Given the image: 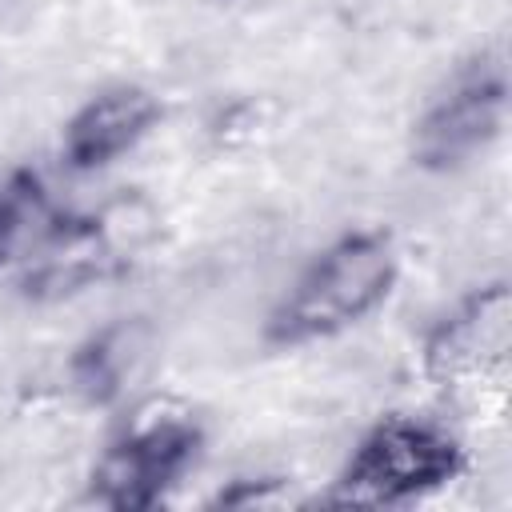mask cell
<instances>
[{
	"label": "cell",
	"instance_id": "6da1fadb",
	"mask_svg": "<svg viewBox=\"0 0 512 512\" xmlns=\"http://www.w3.org/2000/svg\"><path fill=\"white\" fill-rule=\"evenodd\" d=\"M400 252L384 228H348L328 240L280 292L264 320L272 348H304L364 324L396 288Z\"/></svg>",
	"mask_w": 512,
	"mask_h": 512
},
{
	"label": "cell",
	"instance_id": "7a4b0ae2",
	"mask_svg": "<svg viewBox=\"0 0 512 512\" xmlns=\"http://www.w3.org/2000/svg\"><path fill=\"white\" fill-rule=\"evenodd\" d=\"M160 236V212L148 196L124 192L92 208L52 216L20 256V292L40 304L72 300L136 272Z\"/></svg>",
	"mask_w": 512,
	"mask_h": 512
},
{
	"label": "cell",
	"instance_id": "3957f363",
	"mask_svg": "<svg viewBox=\"0 0 512 512\" xmlns=\"http://www.w3.org/2000/svg\"><path fill=\"white\" fill-rule=\"evenodd\" d=\"M464 444L416 416L376 420L348 452L340 476L332 480L336 504H412L448 488L464 472Z\"/></svg>",
	"mask_w": 512,
	"mask_h": 512
},
{
	"label": "cell",
	"instance_id": "277c9868",
	"mask_svg": "<svg viewBox=\"0 0 512 512\" xmlns=\"http://www.w3.org/2000/svg\"><path fill=\"white\" fill-rule=\"evenodd\" d=\"M200 452L204 428L192 412L144 408L96 456L88 500L108 512H152L196 468Z\"/></svg>",
	"mask_w": 512,
	"mask_h": 512
},
{
	"label": "cell",
	"instance_id": "5b68a950",
	"mask_svg": "<svg viewBox=\"0 0 512 512\" xmlns=\"http://www.w3.org/2000/svg\"><path fill=\"white\" fill-rule=\"evenodd\" d=\"M508 120V64L500 48H480L444 76L412 124V164L424 172H456L484 156Z\"/></svg>",
	"mask_w": 512,
	"mask_h": 512
},
{
	"label": "cell",
	"instance_id": "8992f818",
	"mask_svg": "<svg viewBox=\"0 0 512 512\" xmlns=\"http://www.w3.org/2000/svg\"><path fill=\"white\" fill-rule=\"evenodd\" d=\"M512 352V300L508 284L492 280L468 292L452 312H444L420 348L424 376L444 396H484L500 392L508 380Z\"/></svg>",
	"mask_w": 512,
	"mask_h": 512
},
{
	"label": "cell",
	"instance_id": "52a82bcc",
	"mask_svg": "<svg viewBox=\"0 0 512 512\" xmlns=\"http://www.w3.org/2000/svg\"><path fill=\"white\" fill-rule=\"evenodd\" d=\"M160 96L144 84H108L92 92L64 124L60 152L72 172H100L136 152L160 124Z\"/></svg>",
	"mask_w": 512,
	"mask_h": 512
},
{
	"label": "cell",
	"instance_id": "ba28073f",
	"mask_svg": "<svg viewBox=\"0 0 512 512\" xmlns=\"http://www.w3.org/2000/svg\"><path fill=\"white\" fill-rule=\"evenodd\" d=\"M52 220L44 180L32 168H12L0 176V264L24 256L40 228Z\"/></svg>",
	"mask_w": 512,
	"mask_h": 512
},
{
	"label": "cell",
	"instance_id": "9c48e42d",
	"mask_svg": "<svg viewBox=\"0 0 512 512\" xmlns=\"http://www.w3.org/2000/svg\"><path fill=\"white\" fill-rule=\"evenodd\" d=\"M132 348V332L124 324L116 328H104L96 336H88L76 356H72V380L76 388L92 400V404H104L120 392V380H124V364H128V352Z\"/></svg>",
	"mask_w": 512,
	"mask_h": 512
}]
</instances>
